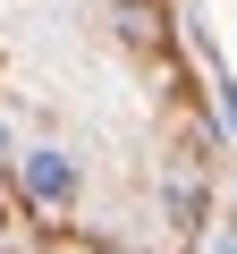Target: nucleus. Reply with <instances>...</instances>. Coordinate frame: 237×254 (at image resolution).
Listing matches in <instances>:
<instances>
[{
	"label": "nucleus",
	"mask_w": 237,
	"mask_h": 254,
	"mask_svg": "<svg viewBox=\"0 0 237 254\" xmlns=\"http://www.w3.org/2000/svg\"><path fill=\"white\" fill-rule=\"evenodd\" d=\"M26 195L34 203H68L76 195V161L68 153H26Z\"/></svg>",
	"instance_id": "1"
},
{
	"label": "nucleus",
	"mask_w": 237,
	"mask_h": 254,
	"mask_svg": "<svg viewBox=\"0 0 237 254\" xmlns=\"http://www.w3.org/2000/svg\"><path fill=\"white\" fill-rule=\"evenodd\" d=\"M220 110H229V127H237V85H220Z\"/></svg>",
	"instance_id": "2"
},
{
	"label": "nucleus",
	"mask_w": 237,
	"mask_h": 254,
	"mask_svg": "<svg viewBox=\"0 0 237 254\" xmlns=\"http://www.w3.org/2000/svg\"><path fill=\"white\" fill-rule=\"evenodd\" d=\"M212 254H237V229H220V246H212Z\"/></svg>",
	"instance_id": "3"
}]
</instances>
